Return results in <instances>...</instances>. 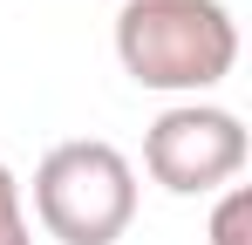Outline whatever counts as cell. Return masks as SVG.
<instances>
[{"label":"cell","instance_id":"6da1fadb","mask_svg":"<svg viewBox=\"0 0 252 245\" xmlns=\"http://www.w3.org/2000/svg\"><path fill=\"white\" fill-rule=\"evenodd\" d=\"M116 61L143 89H211L239 61V21L218 0H123Z\"/></svg>","mask_w":252,"mask_h":245},{"label":"cell","instance_id":"7a4b0ae2","mask_svg":"<svg viewBox=\"0 0 252 245\" xmlns=\"http://www.w3.org/2000/svg\"><path fill=\"white\" fill-rule=\"evenodd\" d=\"M34 211L62 245H116L136 218V163L109 136H68L34 170Z\"/></svg>","mask_w":252,"mask_h":245},{"label":"cell","instance_id":"3957f363","mask_svg":"<svg viewBox=\"0 0 252 245\" xmlns=\"http://www.w3.org/2000/svg\"><path fill=\"white\" fill-rule=\"evenodd\" d=\"M143 170L177 198L218 191L246 170V122L218 102H170L143 129Z\"/></svg>","mask_w":252,"mask_h":245},{"label":"cell","instance_id":"277c9868","mask_svg":"<svg viewBox=\"0 0 252 245\" xmlns=\"http://www.w3.org/2000/svg\"><path fill=\"white\" fill-rule=\"evenodd\" d=\"M211 245H252V191L246 184H232L211 204Z\"/></svg>","mask_w":252,"mask_h":245},{"label":"cell","instance_id":"5b68a950","mask_svg":"<svg viewBox=\"0 0 252 245\" xmlns=\"http://www.w3.org/2000/svg\"><path fill=\"white\" fill-rule=\"evenodd\" d=\"M0 245H34L28 211H21V184H14V170H7V163H0Z\"/></svg>","mask_w":252,"mask_h":245}]
</instances>
